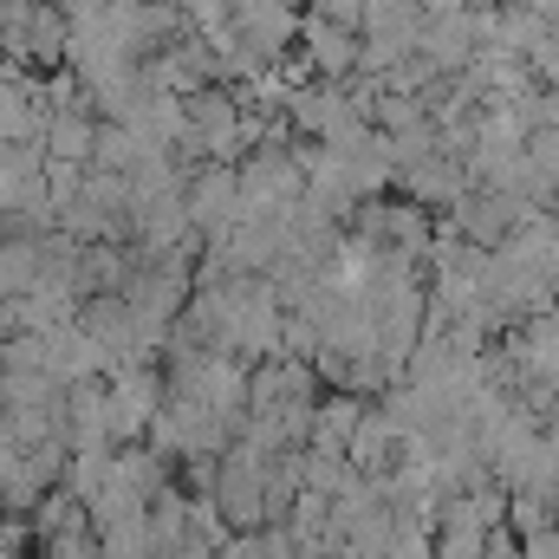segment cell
<instances>
[{
	"instance_id": "obj_3",
	"label": "cell",
	"mask_w": 559,
	"mask_h": 559,
	"mask_svg": "<svg viewBox=\"0 0 559 559\" xmlns=\"http://www.w3.org/2000/svg\"><path fill=\"white\" fill-rule=\"evenodd\" d=\"M46 156L52 163H92V150H98V124H92V111L85 105H59L52 118H46Z\"/></svg>"
},
{
	"instance_id": "obj_5",
	"label": "cell",
	"mask_w": 559,
	"mask_h": 559,
	"mask_svg": "<svg viewBox=\"0 0 559 559\" xmlns=\"http://www.w3.org/2000/svg\"><path fill=\"white\" fill-rule=\"evenodd\" d=\"M319 13L338 26H358V13H371V0H319Z\"/></svg>"
},
{
	"instance_id": "obj_2",
	"label": "cell",
	"mask_w": 559,
	"mask_h": 559,
	"mask_svg": "<svg viewBox=\"0 0 559 559\" xmlns=\"http://www.w3.org/2000/svg\"><path fill=\"white\" fill-rule=\"evenodd\" d=\"M189 215L202 235H222L241 222V169L235 163H209L202 176H189Z\"/></svg>"
},
{
	"instance_id": "obj_1",
	"label": "cell",
	"mask_w": 559,
	"mask_h": 559,
	"mask_svg": "<svg viewBox=\"0 0 559 559\" xmlns=\"http://www.w3.org/2000/svg\"><path fill=\"white\" fill-rule=\"evenodd\" d=\"M111 436L118 442H131V436H143L150 423H156V411H163V384H156V371L143 365V358H124V365H111Z\"/></svg>"
},
{
	"instance_id": "obj_4",
	"label": "cell",
	"mask_w": 559,
	"mask_h": 559,
	"mask_svg": "<svg viewBox=\"0 0 559 559\" xmlns=\"http://www.w3.org/2000/svg\"><path fill=\"white\" fill-rule=\"evenodd\" d=\"M306 52H312V66H319V72H332V79L358 66V46H352V33H345L338 20H325V13H319V20H306Z\"/></svg>"
}]
</instances>
